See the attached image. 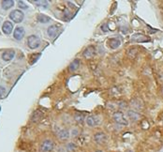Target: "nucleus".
<instances>
[{
  "mask_svg": "<svg viewBox=\"0 0 163 152\" xmlns=\"http://www.w3.org/2000/svg\"><path fill=\"white\" fill-rule=\"evenodd\" d=\"M71 16H72V14L70 13V11H69L68 9L65 11V14H64V19L66 20V21H69V19L71 18Z\"/></svg>",
  "mask_w": 163,
  "mask_h": 152,
  "instance_id": "25",
  "label": "nucleus"
},
{
  "mask_svg": "<svg viewBox=\"0 0 163 152\" xmlns=\"http://www.w3.org/2000/svg\"><path fill=\"white\" fill-rule=\"evenodd\" d=\"M72 132H73V133H72V136H76V135L78 134V130H73Z\"/></svg>",
  "mask_w": 163,
  "mask_h": 152,
  "instance_id": "28",
  "label": "nucleus"
},
{
  "mask_svg": "<svg viewBox=\"0 0 163 152\" xmlns=\"http://www.w3.org/2000/svg\"><path fill=\"white\" fill-rule=\"evenodd\" d=\"M101 30H102L103 32H107V31L109 30V28H108V24H104L101 25Z\"/></svg>",
  "mask_w": 163,
  "mask_h": 152,
  "instance_id": "27",
  "label": "nucleus"
},
{
  "mask_svg": "<svg viewBox=\"0 0 163 152\" xmlns=\"http://www.w3.org/2000/svg\"><path fill=\"white\" fill-rule=\"evenodd\" d=\"M18 6H19V8H21V9H27V6L24 4L23 1H19V2H18Z\"/></svg>",
  "mask_w": 163,
  "mask_h": 152,
  "instance_id": "26",
  "label": "nucleus"
},
{
  "mask_svg": "<svg viewBox=\"0 0 163 152\" xmlns=\"http://www.w3.org/2000/svg\"><path fill=\"white\" fill-rule=\"evenodd\" d=\"M79 66H80V60L79 59H75L70 63V65L69 67V70L70 71H76L79 68Z\"/></svg>",
  "mask_w": 163,
  "mask_h": 152,
  "instance_id": "17",
  "label": "nucleus"
},
{
  "mask_svg": "<svg viewBox=\"0 0 163 152\" xmlns=\"http://www.w3.org/2000/svg\"><path fill=\"white\" fill-rule=\"evenodd\" d=\"M43 117V114L41 112V111H36V112H34L33 113V115H32V121H37V120H40L41 118Z\"/></svg>",
  "mask_w": 163,
  "mask_h": 152,
  "instance_id": "20",
  "label": "nucleus"
},
{
  "mask_svg": "<svg viewBox=\"0 0 163 152\" xmlns=\"http://www.w3.org/2000/svg\"><path fill=\"white\" fill-rule=\"evenodd\" d=\"M100 119L97 116H89L86 118V124L89 127H96L99 124Z\"/></svg>",
  "mask_w": 163,
  "mask_h": 152,
  "instance_id": "8",
  "label": "nucleus"
},
{
  "mask_svg": "<svg viewBox=\"0 0 163 152\" xmlns=\"http://www.w3.org/2000/svg\"><path fill=\"white\" fill-rule=\"evenodd\" d=\"M41 151L43 152H49V151H52L54 149V143L51 140H45L41 147Z\"/></svg>",
  "mask_w": 163,
  "mask_h": 152,
  "instance_id": "9",
  "label": "nucleus"
},
{
  "mask_svg": "<svg viewBox=\"0 0 163 152\" xmlns=\"http://www.w3.org/2000/svg\"><path fill=\"white\" fill-rule=\"evenodd\" d=\"M57 137L60 140H67L69 137V132L67 129H61L57 132Z\"/></svg>",
  "mask_w": 163,
  "mask_h": 152,
  "instance_id": "13",
  "label": "nucleus"
},
{
  "mask_svg": "<svg viewBox=\"0 0 163 152\" xmlns=\"http://www.w3.org/2000/svg\"><path fill=\"white\" fill-rule=\"evenodd\" d=\"M67 149H68V151L72 152V151H74L75 149H76V146H75V144H73V143H69L67 146Z\"/></svg>",
  "mask_w": 163,
  "mask_h": 152,
  "instance_id": "24",
  "label": "nucleus"
},
{
  "mask_svg": "<svg viewBox=\"0 0 163 152\" xmlns=\"http://www.w3.org/2000/svg\"><path fill=\"white\" fill-rule=\"evenodd\" d=\"M1 4L4 9H9L14 6V1L13 0H5V1H2Z\"/></svg>",
  "mask_w": 163,
  "mask_h": 152,
  "instance_id": "18",
  "label": "nucleus"
},
{
  "mask_svg": "<svg viewBox=\"0 0 163 152\" xmlns=\"http://www.w3.org/2000/svg\"><path fill=\"white\" fill-rule=\"evenodd\" d=\"M27 44L30 49H37L41 45V40L35 35H31L27 39Z\"/></svg>",
  "mask_w": 163,
  "mask_h": 152,
  "instance_id": "3",
  "label": "nucleus"
},
{
  "mask_svg": "<svg viewBox=\"0 0 163 152\" xmlns=\"http://www.w3.org/2000/svg\"><path fill=\"white\" fill-rule=\"evenodd\" d=\"M37 6L39 7H43V8H47L48 7V4L49 2L48 1H45V0H42V1H37V0H36V1H33Z\"/></svg>",
  "mask_w": 163,
  "mask_h": 152,
  "instance_id": "21",
  "label": "nucleus"
},
{
  "mask_svg": "<svg viewBox=\"0 0 163 152\" xmlns=\"http://www.w3.org/2000/svg\"><path fill=\"white\" fill-rule=\"evenodd\" d=\"M37 19L39 20L40 23H42V24H46V23H49L51 21V18L44 15V14H39L37 16Z\"/></svg>",
  "mask_w": 163,
  "mask_h": 152,
  "instance_id": "19",
  "label": "nucleus"
},
{
  "mask_svg": "<svg viewBox=\"0 0 163 152\" xmlns=\"http://www.w3.org/2000/svg\"><path fill=\"white\" fill-rule=\"evenodd\" d=\"M121 44V42L119 39H116V38H112V39H110L108 41V45L110 48L112 49H116L120 46Z\"/></svg>",
  "mask_w": 163,
  "mask_h": 152,
  "instance_id": "14",
  "label": "nucleus"
},
{
  "mask_svg": "<svg viewBox=\"0 0 163 152\" xmlns=\"http://www.w3.org/2000/svg\"><path fill=\"white\" fill-rule=\"evenodd\" d=\"M96 48L94 46H88L87 47L84 51H83V56L85 57V58H92L95 56L96 55Z\"/></svg>",
  "mask_w": 163,
  "mask_h": 152,
  "instance_id": "7",
  "label": "nucleus"
},
{
  "mask_svg": "<svg viewBox=\"0 0 163 152\" xmlns=\"http://www.w3.org/2000/svg\"><path fill=\"white\" fill-rule=\"evenodd\" d=\"M14 56H15L14 50H7L2 54V58L5 61H10L11 59H13Z\"/></svg>",
  "mask_w": 163,
  "mask_h": 152,
  "instance_id": "11",
  "label": "nucleus"
},
{
  "mask_svg": "<svg viewBox=\"0 0 163 152\" xmlns=\"http://www.w3.org/2000/svg\"><path fill=\"white\" fill-rule=\"evenodd\" d=\"M83 118H84V117H83V114H80V113H76V114H75V120H76L77 122L82 123V122L83 121Z\"/></svg>",
  "mask_w": 163,
  "mask_h": 152,
  "instance_id": "22",
  "label": "nucleus"
},
{
  "mask_svg": "<svg viewBox=\"0 0 163 152\" xmlns=\"http://www.w3.org/2000/svg\"><path fill=\"white\" fill-rule=\"evenodd\" d=\"M161 91H162V94H163V87H162V90Z\"/></svg>",
  "mask_w": 163,
  "mask_h": 152,
  "instance_id": "29",
  "label": "nucleus"
},
{
  "mask_svg": "<svg viewBox=\"0 0 163 152\" xmlns=\"http://www.w3.org/2000/svg\"><path fill=\"white\" fill-rule=\"evenodd\" d=\"M7 94V90L4 86H0V99H3Z\"/></svg>",
  "mask_w": 163,
  "mask_h": 152,
  "instance_id": "23",
  "label": "nucleus"
},
{
  "mask_svg": "<svg viewBox=\"0 0 163 152\" xmlns=\"http://www.w3.org/2000/svg\"><path fill=\"white\" fill-rule=\"evenodd\" d=\"M130 104L135 109H142L144 107V103H143V100H140V99H133V100H131V103Z\"/></svg>",
  "mask_w": 163,
  "mask_h": 152,
  "instance_id": "16",
  "label": "nucleus"
},
{
  "mask_svg": "<svg viewBox=\"0 0 163 152\" xmlns=\"http://www.w3.org/2000/svg\"><path fill=\"white\" fill-rule=\"evenodd\" d=\"M112 118H114V120L117 124H120V125H123V126H128L129 125L128 120L124 117V114L120 111L115 112L114 115H112Z\"/></svg>",
  "mask_w": 163,
  "mask_h": 152,
  "instance_id": "1",
  "label": "nucleus"
},
{
  "mask_svg": "<svg viewBox=\"0 0 163 152\" xmlns=\"http://www.w3.org/2000/svg\"><path fill=\"white\" fill-rule=\"evenodd\" d=\"M128 117L132 120V121H138L141 118V115L138 112L134 110H129L128 111Z\"/></svg>",
  "mask_w": 163,
  "mask_h": 152,
  "instance_id": "15",
  "label": "nucleus"
},
{
  "mask_svg": "<svg viewBox=\"0 0 163 152\" xmlns=\"http://www.w3.org/2000/svg\"><path fill=\"white\" fill-rule=\"evenodd\" d=\"M94 140L96 143L99 144V145H102V144H105L106 141H107V136L104 132H97L95 135H94Z\"/></svg>",
  "mask_w": 163,
  "mask_h": 152,
  "instance_id": "5",
  "label": "nucleus"
},
{
  "mask_svg": "<svg viewBox=\"0 0 163 152\" xmlns=\"http://www.w3.org/2000/svg\"><path fill=\"white\" fill-rule=\"evenodd\" d=\"M12 29H13V24H12V23H10V22H9V21H6V22L3 24L2 31H3V33H5L6 35H9V34L12 32Z\"/></svg>",
  "mask_w": 163,
  "mask_h": 152,
  "instance_id": "12",
  "label": "nucleus"
},
{
  "mask_svg": "<svg viewBox=\"0 0 163 152\" xmlns=\"http://www.w3.org/2000/svg\"><path fill=\"white\" fill-rule=\"evenodd\" d=\"M26 35V31H24V28L23 27H18L15 28L14 32H13V37L14 39L17 41H21L23 38Z\"/></svg>",
  "mask_w": 163,
  "mask_h": 152,
  "instance_id": "6",
  "label": "nucleus"
},
{
  "mask_svg": "<svg viewBox=\"0 0 163 152\" xmlns=\"http://www.w3.org/2000/svg\"><path fill=\"white\" fill-rule=\"evenodd\" d=\"M23 12L21 11L20 9H14V10H12L10 12V14H9V18L13 21L14 23H21L23 20Z\"/></svg>",
  "mask_w": 163,
  "mask_h": 152,
  "instance_id": "2",
  "label": "nucleus"
},
{
  "mask_svg": "<svg viewBox=\"0 0 163 152\" xmlns=\"http://www.w3.org/2000/svg\"><path fill=\"white\" fill-rule=\"evenodd\" d=\"M131 42H150V39L144 34L137 33V34L132 35Z\"/></svg>",
  "mask_w": 163,
  "mask_h": 152,
  "instance_id": "4",
  "label": "nucleus"
},
{
  "mask_svg": "<svg viewBox=\"0 0 163 152\" xmlns=\"http://www.w3.org/2000/svg\"><path fill=\"white\" fill-rule=\"evenodd\" d=\"M59 30H60V27L58 25H51L48 29H47V33L49 35V37H52V38H55L58 33H59Z\"/></svg>",
  "mask_w": 163,
  "mask_h": 152,
  "instance_id": "10",
  "label": "nucleus"
}]
</instances>
